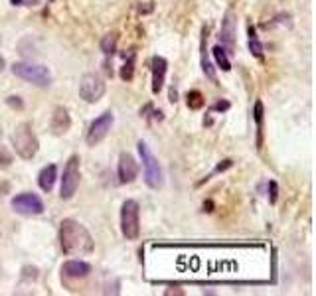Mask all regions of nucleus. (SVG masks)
Returning a JSON list of instances; mask_svg holds the SVG:
<instances>
[{
  "mask_svg": "<svg viewBox=\"0 0 316 296\" xmlns=\"http://www.w3.org/2000/svg\"><path fill=\"white\" fill-rule=\"evenodd\" d=\"M59 245H61V251L69 257L87 255L93 251V237L79 221L63 219L59 225Z\"/></svg>",
  "mask_w": 316,
  "mask_h": 296,
  "instance_id": "f257e3e1",
  "label": "nucleus"
},
{
  "mask_svg": "<svg viewBox=\"0 0 316 296\" xmlns=\"http://www.w3.org/2000/svg\"><path fill=\"white\" fill-rule=\"evenodd\" d=\"M138 152L143 158V166H145V182L150 190H160L164 186V178H162V168L158 164V158L150 152L147 142L138 140Z\"/></svg>",
  "mask_w": 316,
  "mask_h": 296,
  "instance_id": "7ed1b4c3",
  "label": "nucleus"
},
{
  "mask_svg": "<svg viewBox=\"0 0 316 296\" xmlns=\"http://www.w3.org/2000/svg\"><path fill=\"white\" fill-rule=\"evenodd\" d=\"M113 121H115V117H113L111 111H105L103 115H99L95 119L93 123H91V127H89V130H87V144L89 146H97L109 134V130L113 127Z\"/></svg>",
  "mask_w": 316,
  "mask_h": 296,
  "instance_id": "1a4fd4ad",
  "label": "nucleus"
},
{
  "mask_svg": "<svg viewBox=\"0 0 316 296\" xmlns=\"http://www.w3.org/2000/svg\"><path fill=\"white\" fill-rule=\"evenodd\" d=\"M231 164H233L231 160H223V164H218V166H216L214 174H216V172H223V170H227V168H231Z\"/></svg>",
  "mask_w": 316,
  "mask_h": 296,
  "instance_id": "393cba45",
  "label": "nucleus"
},
{
  "mask_svg": "<svg viewBox=\"0 0 316 296\" xmlns=\"http://www.w3.org/2000/svg\"><path fill=\"white\" fill-rule=\"evenodd\" d=\"M229 109V103L227 101H218L214 107H212V111H227Z\"/></svg>",
  "mask_w": 316,
  "mask_h": 296,
  "instance_id": "b1692460",
  "label": "nucleus"
},
{
  "mask_svg": "<svg viewBox=\"0 0 316 296\" xmlns=\"http://www.w3.org/2000/svg\"><path fill=\"white\" fill-rule=\"evenodd\" d=\"M255 121H257V130H259V140H257V144L261 146V129H263V103L257 101L255 103Z\"/></svg>",
  "mask_w": 316,
  "mask_h": 296,
  "instance_id": "4be33fe9",
  "label": "nucleus"
},
{
  "mask_svg": "<svg viewBox=\"0 0 316 296\" xmlns=\"http://www.w3.org/2000/svg\"><path fill=\"white\" fill-rule=\"evenodd\" d=\"M271 204H275L277 202V182H271Z\"/></svg>",
  "mask_w": 316,
  "mask_h": 296,
  "instance_id": "bb28decb",
  "label": "nucleus"
},
{
  "mask_svg": "<svg viewBox=\"0 0 316 296\" xmlns=\"http://www.w3.org/2000/svg\"><path fill=\"white\" fill-rule=\"evenodd\" d=\"M136 176H138V164H136V160L130 154L123 152L119 156V182L121 184H130V182L136 180Z\"/></svg>",
  "mask_w": 316,
  "mask_h": 296,
  "instance_id": "9d476101",
  "label": "nucleus"
},
{
  "mask_svg": "<svg viewBox=\"0 0 316 296\" xmlns=\"http://www.w3.org/2000/svg\"><path fill=\"white\" fill-rule=\"evenodd\" d=\"M56 178H57V168L54 164H50V166L42 168V172L38 176V184H40V188L44 192H52V188L56 184Z\"/></svg>",
  "mask_w": 316,
  "mask_h": 296,
  "instance_id": "2eb2a0df",
  "label": "nucleus"
},
{
  "mask_svg": "<svg viewBox=\"0 0 316 296\" xmlns=\"http://www.w3.org/2000/svg\"><path fill=\"white\" fill-rule=\"evenodd\" d=\"M12 207L16 213H22V215H40L44 213V202L38 198L36 194H30V192H24V194H18L16 198H12Z\"/></svg>",
  "mask_w": 316,
  "mask_h": 296,
  "instance_id": "6e6552de",
  "label": "nucleus"
},
{
  "mask_svg": "<svg viewBox=\"0 0 316 296\" xmlns=\"http://www.w3.org/2000/svg\"><path fill=\"white\" fill-rule=\"evenodd\" d=\"M235 14L233 10H227L222 22V32H220V40H222L223 46H227V50L233 54V48H235Z\"/></svg>",
  "mask_w": 316,
  "mask_h": 296,
  "instance_id": "f8f14e48",
  "label": "nucleus"
},
{
  "mask_svg": "<svg viewBox=\"0 0 316 296\" xmlns=\"http://www.w3.org/2000/svg\"><path fill=\"white\" fill-rule=\"evenodd\" d=\"M212 54H214L216 61H218V65L222 67L223 71H229V69H231V61L227 59V54H225V50H223L222 46H216V48L212 50Z\"/></svg>",
  "mask_w": 316,
  "mask_h": 296,
  "instance_id": "6ab92c4d",
  "label": "nucleus"
},
{
  "mask_svg": "<svg viewBox=\"0 0 316 296\" xmlns=\"http://www.w3.org/2000/svg\"><path fill=\"white\" fill-rule=\"evenodd\" d=\"M117 42H119V36H117V34H107V36H103V40H101V50H103L105 56L115 54Z\"/></svg>",
  "mask_w": 316,
  "mask_h": 296,
  "instance_id": "a211bd4d",
  "label": "nucleus"
},
{
  "mask_svg": "<svg viewBox=\"0 0 316 296\" xmlns=\"http://www.w3.org/2000/svg\"><path fill=\"white\" fill-rule=\"evenodd\" d=\"M249 50H251V54L255 57L263 59V46H261V42L255 36V28L253 26H249Z\"/></svg>",
  "mask_w": 316,
  "mask_h": 296,
  "instance_id": "aec40b11",
  "label": "nucleus"
},
{
  "mask_svg": "<svg viewBox=\"0 0 316 296\" xmlns=\"http://www.w3.org/2000/svg\"><path fill=\"white\" fill-rule=\"evenodd\" d=\"M79 156H69L67 164L63 168V178H61V200H72L79 188Z\"/></svg>",
  "mask_w": 316,
  "mask_h": 296,
  "instance_id": "423d86ee",
  "label": "nucleus"
},
{
  "mask_svg": "<svg viewBox=\"0 0 316 296\" xmlns=\"http://www.w3.org/2000/svg\"><path fill=\"white\" fill-rule=\"evenodd\" d=\"M186 103L190 109H194V111H198V109H202L205 103L204 95L198 91V89H192V91H188L186 95Z\"/></svg>",
  "mask_w": 316,
  "mask_h": 296,
  "instance_id": "f3484780",
  "label": "nucleus"
},
{
  "mask_svg": "<svg viewBox=\"0 0 316 296\" xmlns=\"http://www.w3.org/2000/svg\"><path fill=\"white\" fill-rule=\"evenodd\" d=\"M12 73L28 81L34 83L38 87H48L52 83V73L46 65H38V63H28V61H18L12 65Z\"/></svg>",
  "mask_w": 316,
  "mask_h": 296,
  "instance_id": "20e7f679",
  "label": "nucleus"
},
{
  "mask_svg": "<svg viewBox=\"0 0 316 296\" xmlns=\"http://www.w3.org/2000/svg\"><path fill=\"white\" fill-rule=\"evenodd\" d=\"M150 69H152V93L158 95L164 87V77H166L168 61L164 57L154 56L150 59Z\"/></svg>",
  "mask_w": 316,
  "mask_h": 296,
  "instance_id": "9b49d317",
  "label": "nucleus"
},
{
  "mask_svg": "<svg viewBox=\"0 0 316 296\" xmlns=\"http://www.w3.org/2000/svg\"><path fill=\"white\" fill-rule=\"evenodd\" d=\"M72 127V119H69V113L65 107H56V111L52 115V132L61 136L65 134Z\"/></svg>",
  "mask_w": 316,
  "mask_h": 296,
  "instance_id": "ddd939ff",
  "label": "nucleus"
},
{
  "mask_svg": "<svg viewBox=\"0 0 316 296\" xmlns=\"http://www.w3.org/2000/svg\"><path fill=\"white\" fill-rule=\"evenodd\" d=\"M10 2H12V4H22L24 0H10Z\"/></svg>",
  "mask_w": 316,
  "mask_h": 296,
  "instance_id": "c85d7f7f",
  "label": "nucleus"
},
{
  "mask_svg": "<svg viewBox=\"0 0 316 296\" xmlns=\"http://www.w3.org/2000/svg\"><path fill=\"white\" fill-rule=\"evenodd\" d=\"M12 162H14V158H12L10 150L0 144V168H8L10 164H12Z\"/></svg>",
  "mask_w": 316,
  "mask_h": 296,
  "instance_id": "412c9836",
  "label": "nucleus"
},
{
  "mask_svg": "<svg viewBox=\"0 0 316 296\" xmlns=\"http://www.w3.org/2000/svg\"><path fill=\"white\" fill-rule=\"evenodd\" d=\"M61 273L69 278H85L91 273V265H87L83 261H67L61 267Z\"/></svg>",
  "mask_w": 316,
  "mask_h": 296,
  "instance_id": "4468645a",
  "label": "nucleus"
},
{
  "mask_svg": "<svg viewBox=\"0 0 316 296\" xmlns=\"http://www.w3.org/2000/svg\"><path fill=\"white\" fill-rule=\"evenodd\" d=\"M105 95V81L95 73H87L81 77L79 83V97L85 103H97Z\"/></svg>",
  "mask_w": 316,
  "mask_h": 296,
  "instance_id": "0eeeda50",
  "label": "nucleus"
},
{
  "mask_svg": "<svg viewBox=\"0 0 316 296\" xmlns=\"http://www.w3.org/2000/svg\"><path fill=\"white\" fill-rule=\"evenodd\" d=\"M12 146L16 150V154L20 158H24V160H32L36 156L40 142H38L36 132H34L30 123H20L18 127L14 129V132H12Z\"/></svg>",
  "mask_w": 316,
  "mask_h": 296,
  "instance_id": "f03ea898",
  "label": "nucleus"
},
{
  "mask_svg": "<svg viewBox=\"0 0 316 296\" xmlns=\"http://www.w3.org/2000/svg\"><path fill=\"white\" fill-rule=\"evenodd\" d=\"M121 77H123L125 81H130V79H132V57H130L129 63H125V65H123V69H121Z\"/></svg>",
  "mask_w": 316,
  "mask_h": 296,
  "instance_id": "5701e85b",
  "label": "nucleus"
},
{
  "mask_svg": "<svg viewBox=\"0 0 316 296\" xmlns=\"http://www.w3.org/2000/svg\"><path fill=\"white\" fill-rule=\"evenodd\" d=\"M121 231L129 241H134L141 233V205L134 200H127L121 207Z\"/></svg>",
  "mask_w": 316,
  "mask_h": 296,
  "instance_id": "39448f33",
  "label": "nucleus"
},
{
  "mask_svg": "<svg viewBox=\"0 0 316 296\" xmlns=\"http://www.w3.org/2000/svg\"><path fill=\"white\" fill-rule=\"evenodd\" d=\"M8 105H10V107H18V109H22V101H20V97H8Z\"/></svg>",
  "mask_w": 316,
  "mask_h": 296,
  "instance_id": "a878e982",
  "label": "nucleus"
},
{
  "mask_svg": "<svg viewBox=\"0 0 316 296\" xmlns=\"http://www.w3.org/2000/svg\"><path fill=\"white\" fill-rule=\"evenodd\" d=\"M205 34H207V28H202V69H204L205 77L212 81V83H218V77H216V69L212 65V61L207 59V52H205Z\"/></svg>",
  "mask_w": 316,
  "mask_h": 296,
  "instance_id": "dca6fc26",
  "label": "nucleus"
},
{
  "mask_svg": "<svg viewBox=\"0 0 316 296\" xmlns=\"http://www.w3.org/2000/svg\"><path fill=\"white\" fill-rule=\"evenodd\" d=\"M4 67H6V61H4V57L0 56V71H2V69H4Z\"/></svg>",
  "mask_w": 316,
  "mask_h": 296,
  "instance_id": "cd10ccee",
  "label": "nucleus"
}]
</instances>
